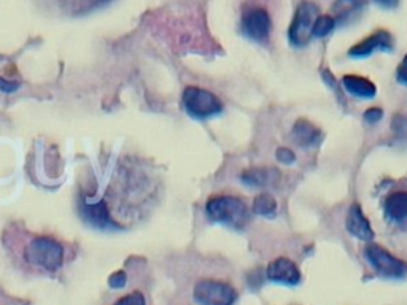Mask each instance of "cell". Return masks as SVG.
<instances>
[{"instance_id": "21", "label": "cell", "mask_w": 407, "mask_h": 305, "mask_svg": "<svg viewBox=\"0 0 407 305\" xmlns=\"http://www.w3.org/2000/svg\"><path fill=\"white\" fill-rule=\"evenodd\" d=\"M124 285H126V275H124V272H116L115 275L110 276L112 288H123Z\"/></svg>"}, {"instance_id": "9", "label": "cell", "mask_w": 407, "mask_h": 305, "mask_svg": "<svg viewBox=\"0 0 407 305\" xmlns=\"http://www.w3.org/2000/svg\"><path fill=\"white\" fill-rule=\"evenodd\" d=\"M346 226L347 230L350 234H353L356 239L363 240V242H371L374 239V230H372L369 221L364 217L363 210H361L360 205H352L347 213V219H346Z\"/></svg>"}, {"instance_id": "19", "label": "cell", "mask_w": 407, "mask_h": 305, "mask_svg": "<svg viewBox=\"0 0 407 305\" xmlns=\"http://www.w3.org/2000/svg\"><path fill=\"white\" fill-rule=\"evenodd\" d=\"M277 159L284 164H293L295 162V152L286 148H279L277 150Z\"/></svg>"}, {"instance_id": "17", "label": "cell", "mask_w": 407, "mask_h": 305, "mask_svg": "<svg viewBox=\"0 0 407 305\" xmlns=\"http://www.w3.org/2000/svg\"><path fill=\"white\" fill-rule=\"evenodd\" d=\"M335 19L331 18V16L323 15V16H318L314 24V29H312V36L314 37H326L328 33H330L332 29H335Z\"/></svg>"}, {"instance_id": "22", "label": "cell", "mask_w": 407, "mask_h": 305, "mask_svg": "<svg viewBox=\"0 0 407 305\" xmlns=\"http://www.w3.org/2000/svg\"><path fill=\"white\" fill-rule=\"evenodd\" d=\"M398 80L401 83L407 84V54L404 56L403 62H401L399 67H398Z\"/></svg>"}, {"instance_id": "10", "label": "cell", "mask_w": 407, "mask_h": 305, "mask_svg": "<svg viewBox=\"0 0 407 305\" xmlns=\"http://www.w3.org/2000/svg\"><path fill=\"white\" fill-rule=\"evenodd\" d=\"M64 15L83 16L93 11L104 8L112 0H51Z\"/></svg>"}, {"instance_id": "2", "label": "cell", "mask_w": 407, "mask_h": 305, "mask_svg": "<svg viewBox=\"0 0 407 305\" xmlns=\"http://www.w3.org/2000/svg\"><path fill=\"white\" fill-rule=\"evenodd\" d=\"M24 256L27 263L36 265V267L54 272L64 263V248L59 242L49 239V237H37L26 247Z\"/></svg>"}, {"instance_id": "11", "label": "cell", "mask_w": 407, "mask_h": 305, "mask_svg": "<svg viewBox=\"0 0 407 305\" xmlns=\"http://www.w3.org/2000/svg\"><path fill=\"white\" fill-rule=\"evenodd\" d=\"M392 47L393 42L390 33L385 31H378L374 36L367 37L364 42L355 45V47L350 49L348 54L352 56V58H366V56H369L377 49H392Z\"/></svg>"}, {"instance_id": "13", "label": "cell", "mask_w": 407, "mask_h": 305, "mask_svg": "<svg viewBox=\"0 0 407 305\" xmlns=\"http://www.w3.org/2000/svg\"><path fill=\"white\" fill-rule=\"evenodd\" d=\"M279 177V172L275 169H261V167H253L247 169V171L242 173V182L248 186H268L274 185V182Z\"/></svg>"}, {"instance_id": "6", "label": "cell", "mask_w": 407, "mask_h": 305, "mask_svg": "<svg viewBox=\"0 0 407 305\" xmlns=\"http://www.w3.org/2000/svg\"><path fill=\"white\" fill-rule=\"evenodd\" d=\"M316 18H318V8L310 2H304L298 7L295 18L290 26V40L295 47H304L312 38V29Z\"/></svg>"}, {"instance_id": "3", "label": "cell", "mask_w": 407, "mask_h": 305, "mask_svg": "<svg viewBox=\"0 0 407 305\" xmlns=\"http://www.w3.org/2000/svg\"><path fill=\"white\" fill-rule=\"evenodd\" d=\"M185 110L194 118H208L218 115L223 110V104L217 95L202 88H186L183 91Z\"/></svg>"}, {"instance_id": "23", "label": "cell", "mask_w": 407, "mask_h": 305, "mask_svg": "<svg viewBox=\"0 0 407 305\" xmlns=\"http://www.w3.org/2000/svg\"><path fill=\"white\" fill-rule=\"evenodd\" d=\"M378 2L383 3V5H388V3H393V2H397V0H378Z\"/></svg>"}, {"instance_id": "18", "label": "cell", "mask_w": 407, "mask_h": 305, "mask_svg": "<svg viewBox=\"0 0 407 305\" xmlns=\"http://www.w3.org/2000/svg\"><path fill=\"white\" fill-rule=\"evenodd\" d=\"M115 305H145V297L142 292H132V295L120 299Z\"/></svg>"}, {"instance_id": "15", "label": "cell", "mask_w": 407, "mask_h": 305, "mask_svg": "<svg viewBox=\"0 0 407 305\" xmlns=\"http://www.w3.org/2000/svg\"><path fill=\"white\" fill-rule=\"evenodd\" d=\"M320 131L309 121L299 120L293 127V139L301 146H312L320 140Z\"/></svg>"}, {"instance_id": "8", "label": "cell", "mask_w": 407, "mask_h": 305, "mask_svg": "<svg viewBox=\"0 0 407 305\" xmlns=\"http://www.w3.org/2000/svg\"><path fill=\"white\" fill-rule=\"evenodd\" d=\"M269 280L284 285H298L301 281V272L296 264L286 258H279L269 264L268 267Z\"/></svg>"}, {"instance_id": "7", "label": "cell", "mask_w": 407, "mask_h": 305, "mask_svg": "<svg viewBox=\"0 0 407 305\" xmlns=\"http://www.w3.org/2000/svg\"><path fill=\"white\" fill-rule=\"evenodd\" d=\"M242 31L254 42H266L270 33V18L263 8H252L242 18Z\"/></svg>"}, {"instance_id": "5", "label": "cell", "mask_w": 407, "mask_h": 305, "mask_svg": "<svg viewBox=\"0 0 407 305\" xmlns=\"http://www.w3.org/2000/svg\"><path fill=\"white\" fill-rule=\"evenodd\" d=\"M366 258L377 274L385 279H404L407 276V264L401 261L381 245L371 244L366 248Z\"/></svg>"}, {"instance_id": "14", "label": "cell", "mask_w": 407, "mask_h": 305, "mask_svg": "<svg viewBox=\"0 0 407 305\" xmlns=\"http://www.w3.org/2000/svg\"><path fill=\"white\" fill-rule=\"evenodd\" d=\"M385 213L393 221H404L407 219V193L398 191L387 197Z\"/></svg>"}, {"instance_id": "4", "label": "cell", "mask_w": 407, "mask_h": 305, "mask_svg": "<svg viewBox=\"0 0 407 305\" xmlns=\"http://www.w3.org/2000/svg\"><path fill=\"white\" fill-rule=\"evenodd\" d=\"M194 299L201 305H233L237 291L226 281L206 279L196 283Z\"/></svg>"}, {"instance_id": "1", "label": "cell", "mask_w": 407, "mask_h": 305, "mask_svg": "<svg viewBox=\"0 0 407 305\" xmlns=\"http://www.w3.org/2000/svg\"><path fill=\"white\" fill-rule=\"evenodd\" d=\"M206 210L213 221L229 224L233 228H242L248 219L245 202L236 196H215L208 199Z\"/></svg>"}, {"instance_id": "20", "label": "cell", "mask_w": 407, "mask_h": 305, "mask_svg": "<svg viewBox=\"0 0 407 305\" xmlns=\"http://www.w3.org/2000/svg\"><path fill=\"white\" fill-rule=\"evenodd\" d=\"M382 115H383V111L381 109H371L364 113V120L367 123H377L382 120Z\"/></svg>"}, {"instance_id": "16", "label": "cell", "mask_w": 407, "mask_h": 305, "mask_svg": "<svg viewBox=\"0 0 407 305\" xmlns=\"http://www.w3.org/2000/svg\"><path fill=\"white\" fill-rule=\"evenodd\" d=\"M277 210V202L270 194H259L253 202V212L261 217H272Z\"/></svg>"}, {"instance_id": "12", "label": "cell", "mask_w": 407, "mask_h": 305, "mask_svg": "<svg viewBox=\"0 0 407 305\" xmlns=\"http://www.w3.org/2000/svg\"><path fill=\"white\" fill-rule=\"evenodd\" d=\"M344 86H346L350 94L356 95L361 99H371L374 97L377 93L376 84L367 80V78L358 77V75H346L344 77Z\"/></svg>"}]
</instances>
